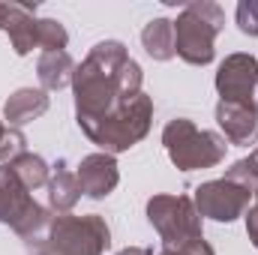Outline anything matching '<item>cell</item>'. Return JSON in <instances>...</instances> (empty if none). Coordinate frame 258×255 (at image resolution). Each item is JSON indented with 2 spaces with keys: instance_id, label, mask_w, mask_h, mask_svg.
Returning a JSON list of instances; mask_svg holds the SVG:
<instances>
[{
  "instance_id": "cell-3",
  "label": "cell",
  "mask_w": 258,
  "mask_h": 255,
  "mask_svg": "<svg viewBox=\"0 0 258 255\" xmlns=\"http://www.w3.org/2000/svg\"><path fill=\"white\" fill-rule=\"evenodd\" d=\"M162 144L168 150V159L180 168V171H201V168H213L225 159V138L210 132V129H198L189 117H174L162 129Z\"/></svg>"
},
{
  "instance_id": "cell-25",
  "label": "cell",
  "mask_w": 258,
  "mask_h": 255,
  "mask_svg": "<svg viewBox=\"0 0 258 255\" xmlns=\"http://www.w3.org/2000/svg\"><path fill=\"white\" fill-rule=\"evenodd\" d=\"M3 132H6V126H3V120H0V138H3Z\"/></svg>"
},
{
  "instance_id": "cell-4",
  "label": "cell",
  "mask_w": 258,
  "mask_h": 255,
  "mask_svg": "<svg viewBox=\"0 0 258 255\" xmlns=\"http://www.w3.org/2000/svg\"><path fill=\"white\" fill-rule=\"evenodd\" d=\"M153 120V99L141 90L138 96H132L126 105H120L114 114H108L105 120L96 123H84V135L102 147V153H123L129 147H135L147 132Z\"/></svg>"
},
{
  "instance_id": "cell-22",
  "label": "cell",
  "mask_w": 258,
  "mask_h": 255,
  "mask_svg": "<svg viewBox=\"0 0 258 255\" xmlns=\"http://www.w3.org/2000/svg\"><path fill=\"white\" fill-rule=\"evenodd\" d=\"M243 216H246V234H249L252 246L258 249V189H255V195H252V207H249Z\"/></svg>"
},
{
  "instance_id": "cell-5",
  "label": "cell",
  "mask_w": 258,
  "mask_h": 255,
  "mask_svg": "<svg viewBox=\"0 0 258 255\" xmlns=\"http://www.w3.org/2000/svg\"><path fill=\"white\" fill-rule=\"evenodd\" d=\"M33 243H42L51 255H102L111 243V228L99 213H60L51 219L45 237Z\"/></svg>"
},
{
  "instance_id": "cell-15",
  "label": "cell",
  "mask_w": 258,
  "mask_h": 255,
  "mask_svg": "<svg viewBox=\"0 0 258 255\" xmlns=\"http://www.w3.org/2000/svg\"><path fill=\"white\" fill-rule=\"evenodd\" d=\"M78 198H81L78 177L69 171V165L60 159V162L54 165V177L48 180V201H51V207H54V210L69 213V210L78 204Z\"/></svg>"
},
{
  "instance_id": "cell-11",
  "label": "cell",
  "mask_w": 258,
  "mask_h": 255,
  "mask_svg": "<svg viewBox=\"0 0 258 255\" xmlns=\"http://www.w3.org/2000/svg\"><path fill=\"white\" fill-rule=\"evenodd\" d=\"M0 27L9 33L12 51L18 57L30 54L36 45V30H39V18H36V6H24V3H0Z\"/></svg>"
},
{
  "instance_id": "cell-13",
  "label": "cell",
  "mask_w": 258,
  "mask_h": 255,
  "mask_svg": "<svg viewBox=\"0 0 258 255\" xmlns=\"http://www.w3.org/2000/svg\"><path fill=\"white\" fill-rule=\"evenodd\" d=\"M45 111H48V93L39 90V87H21L3 105V117L9 120V126L15 129L36 120V117H42Z\"/></svg>"
},
{
  "instance_id": "cell-1",
  "label": "cell",
  "mask_w": 258,
  "mask_h": 255,
  "mask_svg": "<svg viewBox=\"0 0 258 255\" xmlns=\"http://www.w3.org/2000/svg\"><path fill=\"white\" fill-rule=\"evenodd\" d=\"M141 81H144L141 66L129 57L123 42L117 39L96 42L72 75L78 126L114 114L120 105H126L132 96L141 93Z\"/></svg>"
},
{
  "instance_id": "cell-24",
  "label": "cell",
  "mask_w": 258,
  "mask_h": 255,
  "mask_svg": "<svg viewBox=\"0 0 258 255\" xmlns=\"http://www.w3.org/2000/svg\"><path fill=\"white\" fill-rule=\"evenodd\" d=\"M159 255H186V252H183L180 246H165V249H162Z\"/></svg>"
},
{
  "instance_id": "cell-26",
  "label": "cell",
  "mask_w": 258,
  "mask_h": 255,
  "mask_svg": "<svg viewBox=\"0 0 258 255\" xmlns=\"http://www.w3.org/2000/svg\"><path fill=\"white\" fill-rule=\"evenodd\" d=\"M255 156H258V150H255Z\"/></svg>"
},
{
  "instance_id": "cell-27",
  "label": "cell",
  "mask_w": 258,
  "mask_h": 255,
  "mask_svg": "<svg viewBox=\"0 0 258 255\" xmlns=\"http://www.w3.org/2000/svg\"><path fill=\"white\" fill-rule=\"evenodd\" d=\"M0 30H3V27H0Z\"/></svg>"
},
{
  "instance_id": "cell-16",
  "label": "cell",
  "mask_w": 258,
  "mask_h": 255,
  "mask_svg": "<svg viewBox=\"0 0 258 255\" xmlns=\"http://www.w3.org/2000/svg\"><path fill=\"white\" fill-rule=\"evenodd\" d=\"M141 45L153 60H171L174 57V21L153 18L141 30Z\"/></svg>"
},
{
  "instance_id": "cell-19",
  "label": "cell",
  "mask_w": 258,
  "mask_h": 255,
  "mask_svg": "<svg viewBox=\"0 0 258 255\" xmlns=\"http://www.w3.org/2000/svg\"><path fill=\"white\" fill-rule=\"evenodd\" d=\"M225 177L255 192L258 189V156H255V153H249L246 159H237V162L225 171Z\"/></svg>"
},
{
  "instance_id": "cell-20",
  "label": "cell",
  "mask_w": 258,
  "mask_h": 255,
  "mask_svg": "<svg viewBox=\"0 0 258 255\" xmlns=\"http://www.w3.org/2000/svg\"><path fill=\"white\" fill-rule=\"evenodd\" d=\"M27 138H24V132L15 126H6V132H3V138H0V162L3 165H9L12 159H18L21 153H27Z\"/></svg>"
},
{
  "instance_id": "cell-2",
  "label": "cell",
  "mask_w": 258,
  "mask_h": 255,
  "mask_svg": "<svg viewBox=\"0 0 258 255\" xmlns=\"http://www.w3.org/2000/svg\"><path fill=\"white\" fill-rule=\"evenodd\" d=\"M225 27V12L213 0L186 3L174 21V54L192 66H207L216 57V36Z\"/></svg>"
},
{
  "instance_id": "cell-23",
  "label": "cell",
  "mask_w": 258,
  "mask_h": 255,
  "mask_svg": "<svg viewBox=\"0 0 258 255\" xmlns=\"http://www.w3.org/2000/svg\"><path fill=\"white\" fill-rule=\"evenodd\" d=\"M117 255H153L150 249H141V246H126V249H120Z\"/></svg>"
},
{
  "instance_id": "cell-9",
  "label": "cell",
  "mask_w": 258,
  "mask_h": 255,
  "mask_svg": "<svg viewBox=\"0 0 258 255\" xmlns=\"http://www.w3.org/2000/svg\"><path fill=\"white\" fill-rule=\"evenodd\" d=\"M216 90L222 102L246 105L258 114V60L252 54H228L216 72Z\"/></svg>"
},
{
  "instance_id": "cell-12",
  "label": "cell",
  "mask_w": 258,
  "mask_h": 255,
  "mask_svg": "<svg viewBox=\"0 0 258 255\" xmlns=\"http://www.w3.org/2000/svg\"><path fill=\"white\" fill-rule=\"evenodd\" d=\"M216 123L231 144H252L258 135V114L246 105H237V102H222L219 99Z\"/></svg>"
},
{
  "instance_id": "cell-21",
  "label": "cell",
  "mask_w": 258,
  "mask_h": 255,
  "mask_svg": "<svg viewBox=\"0 0 258 255\" xmlns=\"http://www.w3.org/2000/svg\"><path fill=\"white\" fill-rule=\"evenodd\" d=\"M237 27L246 36H258V0H240L237 3Z\"/></svg>"
},
{
  "instance_id": "cell-7",
  "label": "cell",
  "mask_w": 258,
  "mask_h": 255,
  "mask_svg": "<svg viewBox=\"0 0 258 255\" xmlns=\"http://www.w3.org/2000/svg\"><path fill=\"white\" fill-rule=\"evenodd\" d=\"M147 219L165 246H183L195 237H204L201 213L189 195H153L147 201Z\"/></svg>"
},
{
  "instance_id": "cell-17",
  "label": "cell",
  "mask_w": 258,
  "mask_h": 255,
  "mask_svg": "<svg viewBox=\"0 0 258 255\" xmlns=\"http://www.w3.org/2000/svg\"><path fill=\"white\" fill-rule=\"evenodd\" d=\"M9 171L21 180L24 189H39V186H48V180H51L48 162L39 153H21L18 159L9 162Z\"/></svg>"
},
{
  "instance_id": "cell-10",
  "label": "cell",
  "mask_w": 258,
  "mask_h": 255,
  "mask_svg": "<svg viewBox=\"0 0 258 255\" xmlns=\"http://www.w3.org/2000/svg\"><path fill=\"white\" fill-rule=\"evenodd\" d=\"M78 186H81V195L87 198H105L117 189L120 183V171H117V162L111 153H90L78 162Z\"/></svg>"
},
{
  "instance_id": "cell-18",
  "label": "cell",
  "mask_w": 258,
  "mask_h": 255,
  "mask_svg": "<svg viewBox=\"0 0 258 255\" xmlns=\"http://www.w3.org/2000/svg\"><path fill=\"white\" fill-rule=\"evenodd\" d=\"M69 33L60 21L54 18H39V30H36V45L42 51H66Z\"/></svg>"
},
{
  "instance_id": "cell-8",
  "label": "cell",
  "mask_w": 258,
  "mask_h": 255,
  "mask_svg": "<svg viewBox=\"0 0 258 255\" xmlns=\"http://www.w3.org/2000/svg\"><path fill=\"white\" fill-rule=\"evenodd\" d=\"M255 192L228 180V177H219V180H207L195 189L192 201L195 210L201 213V219H216V222H234L237 216H243L249 210V201H252Z\"/></svg>"
},
{
  "instance_id": "cell-14",
  "label": "cell",
  "mask_w": 258,
  "mask_h": 255,
  "mask_svg": "<svg viewBox=\"0 0 258 255\" xmlns=\"http://www.w3.org/2000/svg\"><path fill=\"white\" fill-rule=\"evenodd\" d=\"M36 75L42 90H63L66 84H72L75 75V60L69 57V51H42V57L36 60Z\"/></svg>"
},
{
  "instance_id": "cell-6",
  "label": "cell",
  "mask_w": 258,
  "mask_h": 255,
  "mask_svg": "<svg viewBox=\"0 0 258 255\" xmlns=\"http://www.w3.org/2000/svg\"><path fill=\"white\" fill-rule=\"evenodd\" d=\"M27 192L30 189L21 186V180L9 171V165H0V222L12 225L18 237L33 243L45 237L54 216L42 204H36Z\"/></svg>"
}]
</instances>
